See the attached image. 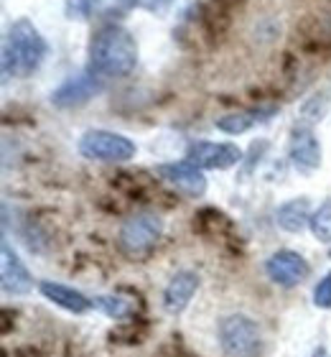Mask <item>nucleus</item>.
Listing matches in <instances>:
<instances>
[{
    "instance_id": "8",
    "label": "nucleus",
    "mask_w": 331,
    "mask_h": 357,
    "mask_svg": "<svg viewBox=\"0 0 331 357\" xmlns=\"http://www.w3.org/2000/svg\"><path fill=\"white\" fill-rule=\"evenodd\" d=\"M158 176L166 181L169 186H174L176 192L192 197V199H199L204 197L206 192V178L201 174V169H197L189 161H171V164H161L155 166Z\"/></svg>"
},
{
    "instance_id": "13",
    "label": "nucleus",
    "mask_w": 331,
    "mask_h": 357,
    "mask_svg": "<svg viewBox=\"0 0 331 357\" xmlns=\"http://www.w3.org/2000/svg\"><path fill=\"white\" fill-rule=\"evenodd\" d=\"M270 115H275V107H250V110L227 112V115H222V118L214 120V126L220 128L222 133L240 135V133H247L252 126L270 120Z\"/></svg>"
},
{
    "instance_id": "12",
    "label": "nucleus",
    "mask_w": 331,
    "mask_h": 357,
    "mask_svg": "<svg viewBox=\"0 0 331 357\" xmlns=\"http://www.w3.org/2000/svg\"><path fill=\"white\" fill-rule=\"evenodd\" d=\"M199 289V275L192 271H178L163 291V306L169 314H181Z\"/></svg>"
},
{
    "instance_id": "9",
    "label": "nucleus",
    "mask_w": 331,
    "mask_h": 357,
    "mask_svg": "<svg viewBox=\"0 0 331 357\" xmlns=\"http://www.w3.org/2000/svg\"><path fill=\"white\" fill-rule=\"evenodd\" d=\"M100 89H102V84L97 82V75L89 69V72H82V75H77V77H69V79L52 95V102L56 105V107H64V110H69V107H82V105H87Z\"/></svg>"
},
{
    "instance_id": "7",
    "label": "nucleus",
    "mask_w": 331,
    "mask_h": 357,
    "mask_svg": "<svg viewBox=\"0 0 331 357\" xmlns=\"http://www.w3.org/2000/svg\"><path fill=\"white\" fill-rule=\"evenodd\" d=\"M265 273L275 286L293 289V286H301L309 278L311 268L303 255L293 253V250H278L265 261Z\"/></svg>"
},
{
    "instance_id": "11",
    "label": "nucleus",
    "mask_w": 331,
    "mask_h": 357,
    "mask_svg": "<svg viewBox=\"0 0 331 357\" xmlns=\"http://www.w3.org/2000/svg\"><path fill=\"white\" fill-rule=\"evenodd\" d=\"M0 275H3V291L6 294L23 296L33 289V278H31L29 268L23 266V261L8 243H3V248H0Z\"/></svg>"
},
{
    "instance_id": "10",
    "label": "nucleus",
    "mask_w": 331,
    "mask_h": 357,
    "mask_svg": "<svg viewBox=\"0 0 331 357\" xmlns=\"http://www.w3.org/2000/svg\"><path fill=\"white\" fill-rule=\"evenodd\" d=\"M288 156H291V164L298 172L303 174L316 172L318 166H321V143L314 135V130H309V128H293Z\"/></svg>"
},
{
    "instance_id": "15",
    "label": "nucleus",
    "mask_w": 331,
    "mask_h": 357,
    "mask_svg": "<svg viewBox=\"0 0 331 357\" xmlns=\"http://www.w3.org/2000/svg\"><path fill=\"white\" fill-rule=\"evenodd\" d=\"M311 204L306 197H295L288 199L286 204H280L275 212V222L283 227L286 232H303L311 225Z\"/></svg>"
},
{
    "instance_id": "4",
    "label": "nucleus",
    "mask_w": 331,
    "mask_h": 357,
    "mask_svg": "<svg viewBox=\"0 0 331 357\" xmlns=\"http://www.w3.org/2000/svg\"><path fill=\"white\" fill-rule=\"evenodd\" d=\"M79 153L89 161H102V164H125L135 158L138 149L130 138L112 130H87L79 141Z\"/></svg>"
},
{
    "instance_id": "18",
    "label": "nucleus",
    "mask_w": 331,
    "mask_h": 357,
    "mask_svg": "<svg viewBox=\"0 0 331 357\" xmlns=\"http://www.w3.org/2000/svg\"><path fill=\"white\" fill-rule=\"evenodd\" d=\"M105 0H69L66 3V15L69 18H89Z\"/></svg>"
},
{
    "instance_id": "6",
    "label": "nucleus",
    "mask_w": 331,
    "mask_h": 357,
    "mask_svg": "<svg viewBox=\"0 0 331 357\" xmlns=\"http://www.w3.org/2000/svg\"><path fill=\"white\" fill-rule=\"evenodd\" d=\"M186 161L197 169H212V172H224L243 161V149L235 143H212V141H194L186 149Z\"/></svg>"
},
{
    "instance_id": "21",
    "label": "nucleus",
    "mask_w": 331,
    "mask_h": 357,
    "mask_svg": "<svg viewBox=\"0 0 331 357\" xmlns=\"http://www.w3.org/2000/svg\"><path fill=\"white\" fill-rule=\"evenodd\" d=\"M314 357H326V350H324V347H321V350L314 352Z\"/></svg>"
},
{
    "instance_id": "2",
    "label": "nucleus",
    "mask_w": 331,
    "mask_h": 357,
    "mask_svg": "<svg viewBox=\"0 0 331 357\" xmlns=\"http://www.w3.org/2000/svg\"><path fill=\"white\" fill-rule=\"evenodd\" d=\"M49 46H46L41 31L29 21L18 18L10 23V29L3 41V77L6 79H26L41 67Z\"/></svg>"
},
{
    "instance_id": "19",
    "label": "nucleus",
    "mask_w": 331,
    "mask_h": 357,
    "mask_svg": "<svg viewBox=\"0 0 331 357\" xmlns=\"http://www.w3.org/2000/svg\"><path fill=\"white\" fill-rule=\"evenodd\" d=\"M95 306H100L107 317H112V319H123L128 314V304L123 301V298H112V296H100L95 298Z\"/></svg>"
},
{
    "instance_id": "3",
    "label": "nucleus",
    "mask_w": 331,
    "mask_h": 357,
    "mask_svg": "<svg viewBox=\"0 0 331 357\" xmlns=\"http://www.w3.org/2000/svg\"><path fill=\"white\" fill-rule=\"evenodd\" d=\"M220 344L227 357H258L263 347L260 327L245 314H229L220 321Z\"/></svg>"
},
{
    "instance_id": "17",
    "label": "nucleus",
    "mask_w": 331,
    "mask_h": 357,
    "mask_svg": "<svg viewBox=\"0 0 331 357\" xmlns=\"http://www.w3.org/2000/svg\"><path fill=\"white\" fill-rule=\"evenodd\" d=\"M311 232L314 238L321 240V243H329L331 240V197L326 202L318 204V209L311 215Z\"/></svg>"
},
{
    "instance_id": "16",
    "label": "nucleus",
    "mask_w": 331,
    "mask_h": 357,
    "mask_svg": "<svg viewBox=\"0 0 331 357\" xmlns=\"http://www.w3.org/2000/svg\"><path fill=\"white\" fill-rule=\"evenodd\" d=\"M329 107H331V97L326 95V92L311 95L309 100L301 105V110H298V123H295V128H309V130H314V126H318V123L326 118Z\"/></svg>"
},
{
    "instance_id": "1",
    "label": "nucleus",
    "mask_w": 331,
    "mask_h": 357,
    "mask_svg": "<svg viewBox=\"0 0 331 357\" xmlns=\"http://www.w3.org/2000/svg\"><path fill=\"white\" fill-rule=\"evenodd\" d=\"M138 64V44L123 26H105L89 41V69L97 77L123 79Z\"/></svg>"
},
{
    "instance_id": "5",
    "label": "nucleus",
    "mask_w": 331,
    "mask_h": 357,
    "mask_svg": "<svg viewBox=\"0 0 331 357\" xmlns=\"http://www.w3.org/2000/svg\"><path fill=\"white\" fill-rule=\"evenodd\" d=\"M163 235V220L158 215H135L123 222L118 235V245L125 255H143L146 250L161 240Z\"/></svg>"
},
{
    "instance_id": "14",
    "label": "nucleus",
    "mask_w": 331,
    "mask_h": 357,
    "mask_svg": "<svg viewBox=\"0 0 331 357\" xmlns=\"http://www.w3.org/2000/svg\"><path fill=\"white\" fill-rule=\"evenodd\" d=\"M38 289H41V294H44L49 301H54L56 306H61V309H66V312H72V314H84L92 309V304H95V301H89L84 294L69 289V286H64V283L41 281Z\"/></svg>"
},
{
    "instance_id": "20",
    "label": "nucleus",
    "mask_w": 331,
    "mask_h": 357,
    "mask_svg": "<svg viewBox=\"0 0 331 357\" xmlns=\"http://www.w3.org/2000/svg\"><path fill=\"white\" fill-rule=\"evenodd\" d=\"M314 304L318 309H331V271L318 281L316 289H314Z\"/></svg>"
}]
</instances>
